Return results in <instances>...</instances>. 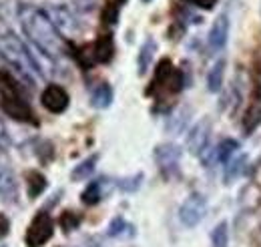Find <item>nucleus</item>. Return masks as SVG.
Listing matches in <instances>:
<instances>
[{
  "label": "nucleus",
  "instance_id": "obj_28",
  "mask_svg": "<svg viewBox=\"0 0 261 247\" xmlns=\"http://www.w3.org/2000/svg\"><path fill=\"white\" fill-rule=\"evenodd\" d=\"M70 2H72V10L79 14H91L100 6H105V0H70Z\"/></svg>",
  "mask_w": 261,
  "mask_h": 247
},
{
  "label": "nucleus",
  "instance_id": "obj_16",
  "mask_svg": "<svg viewBox=\"0 0 261 247\" xmlns=\"http://www.w3.org/2000/svg\"><path fill=\"white\" fill-rule=\"evenodd\" d=\"M155 53H157V42L155 38H147L141 48H139V57H137V70L139 75H147V70L151 68V62L155 59Z\"/></svg>",
  "mask_w": 261,
  "mask_h": 247
},
{
  "label": "nucleus",
  "instance_id": "obj_2",
  "mask_svg": "<svg viewBox=\"0 0 261 247\" xmlns=\"http://www.w3.org/2000/svg\"><path fill=\"white\" fill-rule=\"evenodd\" d=\"M0 55L14 70H18L20 79L29 87H34L36 77L42 79V72L38 70V66L34 62L33 51L12 31L0 32Z\"/></svg>",
  "mask_w": 261,
  "mask_h": 247
},
{
  "label": "nucleus",
  "instance_id": "obj_5",
  "mask_svg": "<svg viewBox=\"0 0 261 247\" xmlns=\"http://www.w3.org/2000/svg\"><path fill=\"white\" fill-rule=\"evenodd\" d=\"M42 10L46 12V16L55 24V29L61 32L63 36L72 38V36L83 32V27H81L79 18L74 16V12L66 4H44Z\"/></svg>",
  "mask_w": 261,
  "mask_h": 247
},
{
  "label": "nucleus",
  "instance_id": "obj_19",
  "mask_svg": "<svg viewBox=\"0 0 261 247\" xmlns=\"http://www.w3.org/2000/svg\"><path fill=\"white\" fill-rule=\"evenodd\" d=\"M107 235L113 239H127V237H135V225H130L125 217H115L109 227H107Z\"/></svg>",
  "mask_w": 261,
  "mask_h": 247
},
{
  "label": "nucleus",
  "instance_id": "obj_25",
  "mask_svg": "<svg viewBox=\"0 0 261 247\" xmlns=\"http://www.w3.org/2000/svg\"><path fill=\"white\" fill-rule=\"evenodd\" d=\"M143 179H145V175L139 171V173H135V175H129V177H121V179H117L115 181V185L119 187L123 193H135V191H139L141 185H143Z\"/></svg>",
  "mask_w": 261,
  "mask_h": 247
},
{
  "label": "nucleus",
  "instance_id": "obj_15",
  "mask_svg": "<svg viewBox=\"0 0 261 247\" xmlns=\"http://www.w3.org/2000/svg\"><path fill=\"white\" fill-rule=\"evenodd\" d=\"M24 183H27V195H29V199H36V197H40V195L46 191L48 179L44 177L42 171H38V169H29V171L24 173Z\"/></svg>",
  "mask_w": 261,
  "mask_h": 247
},
{
  "label": "nucleus",
  "instance_id": "obj_8",
  "mask_svg": "<svg viewBox=\"0 0 261 247\" xmlns=\"http://www.w3.org/2000/svg\"><path fill=\"white\" fill-rule=\"evenodd\" d=\"M207 213V197L199 191H193L179 207V221L185 227H197Z\"/></svg>",
  "mask_w": 261,
  "mask_h": 247
},
{
  "label": "nucleus",
  "instance_id": "obj_29",
  "mask_svg": "<svg viewBox=\"0 0 261 247\" xmlns=\"http://www.w3.org/2000/svg\"><path fill=\"white\" fill-rule=\"evenodd\" d=\"M251 79H253V98H255V103L261 105V59L253 64Z\"/></svg>",
  "mask_w": 261,
  "mask_h": 247
},
{
  "label": "nucleus",
  "instance_id": "obj_13",
  "mask_svg": "<svg viewBox=\"0 0 261 247\" xmlns=\"http://www.w3.org/2000/svg\"><path fill=\"white\" fill-rule=\"evenodd\" d=\"M191 115H193V109H191V107H179V109H175V111L167 117L165 131L171 133V135H181V133H185Z\"/></svg>",
  "mask_w": 261,
  "mask_h": 247
},
{
  "label": "nucleus",
  "instance_id": "obj_4",
  "mask_svg": "<svg viewBox=\"0 0 261 247\" xmlns=\"http://www.w3.org/2000/svg\"><path fill=\"white\" fill-rule=\"evenodd\" d=\"M187 87V75L183 68H175L169 59H161L155 66L153 81L147 89V94H177Z\"/></svg>",
  "mask_w": 261,
  "mask_h": 247
},
{
  "label": "nucleus",
  "instance_id": "obj_14",
  "mask_svg": "<svg viewBox=\"0 0 261 247\" xmlns=\"http://www.w3.org/2000/svg\"><path fill=\"white\" fill-rule=\"evenodd\" d=\"M107 183H109L107 177H98L95 181H91L89 185L85 187V191L81 193V201H83L87 207H93V205L100 203V201L105 199V195L109 193Z\"/></svg>",
  "mask_w": 261,
  "mask_h": 247
},
{
  "label": "nucleus",
  "instance_id": "obj_1",
  "mask_svg": "<svg viewBox=\"0 0 261 247\" xmlns=\"http://www.w3.org/2000/svg\"><path fill=\"white\" fill-rule=\"evenodd\" d=\"M18 22L22 32L38 51L48 55L50 59H59L70 53V44H66L63 34L55 29L46 12L34 4H20L18 6Z\"/></svg>",
  "mask_w": 261,
  "mask_h": 247
},
{
  "label": "nucleus",
  "instance_id": "obj_30",
  "mask_svg": "<svg viewBox=\"0 0 261 247\" xmlns=\"http://www.w3.org/2000/svg\"><path fill=\"white\" fill-rule=\"evenodd\" d=\"M10 145H12V141H10L8 129H6V125L0 121V151H8Z\"/></svg>",
  "mask_w": 261,
  "mask_h": 247
},
{
  "label": "nucleus",
  "instance_id": "obj_3",
  "mask_svg": "<svg viewBox=\"0 0 261 247\" xmlns=\"http://www.w3.org/2000/svg\"><path fill=\"white\" fill-rule=\"evenodd\" d=\"M0 109L6 117L18 123L38 125L33 107L22 93L20 81H16L8 70H0Z\"/></svg>",
  "mask_w": 261,
  "mask_h": 247
},
{
  "label": "nucleus",
  "instance_id": "obj_7",
  "mask_svg": "<svg viewBox=\"0 0 261 247\" xmlns=\"http://www.w3.org/2000/svg\"><path fill=\"white\" fill-rule=\"evenodd\" d=\"M53 235H55V219L46 211H38L33 217L31 225L27 227L24 243L27 247H42L53 239Z\"/></svg>",
  "mask_w": 261,
  "mask_h": 247
},
{
  "label": "nucleus",
  "instance_id": "obj_33",
  "mask_svg": "<svg viewBox=\"0 0 261 247\" xmlns=\"http://www.w3.org/2000/svg\"><path fill=\"white\" fill-rule=\"evenodd\" d=\"M141 2H143V4H149V2H153V0H141Z\"/></svg>",
  "mask_w": 261,
  "mask_h": 247
},
{
  "label": "nucleus",
  "instance_id": "obj_18",
  "mask_svg": "<svg viewBox=\"0 0 261 247\" xmlns=\"http://www.w3.org/2000/svg\"><path fill=\"white\" fill-rule=\"evenodd\" d=\"M225 66L227 61L225 59H219L211 66V70L207 72V91L209 93H221L223 89V77H225Z\"/></svg>",
  "mask_w": 261,
  "mask_h": 247
},
{
  "label": "nucleus",
  "instance_id": "obj_22",
  "mask_svg": "<svg viewBox=\"0 0 261 247\" xmlns=\"http://www.w3.org/2000/svg\"><path fill=\"white\" fill-rule=\"evenodd\" d=\"M245 167H247V155L237 153L231 161H229L227 165H225V175H223L225 185H231L235 179H239L241 173L245 171Z\"/></svg>",
  "mask_w": 261,
  "mask_h": 247
},
{
  "label": "nucleus",
  "instance_id": "obj_11",
  "mask_svg": "<svg viewBox=\"0 0 261 247\" xmlns=\"http://www.w3.org/2000/svg\"><path fill=\"white\" fill-rule=\"evenodd\" d=\"M0 199L8 203H14L18 199V183L10 163L4 157V151H0Z\"/></svg>",
  "mask_w": 261,
  "mask_h": 247
},
{
  "label": "nucleus",
  "instance_id": "obj_9",
  "mask_svg": "<svg viewBox=\"0 0 261 247\" xmlns=\"http://www.w3.org/2000/svg\"><path fill=\"white\" fill-rule=\"evenodd\" d=\"M40 105H42L48 113L61 115V113H65L66 109H68L70 96H68L65 87H61V85H57V83H50V85H46V87L42 89V93H40Z\"/></svg>",
  "mask_w": 261,
  "mask_h": 247
},
{
  "label": "nucleus",
  "instance_id": "obj_21",
  "mask_svg": "<svg viewBox=\"0 0 261 247\" xmlns=\"http://www.w3.org/2000/svg\"><path fill=\"white\" fill-rule=\"evenodd\" d=\"M98 159H100V155L93 153L91 157H87L85 161H81V163L70 171V179H72V181H87V179L95 173Z\"/></svg>",
  "mask_w": 261,
  "mask_h": 247
},
{
  "label": "nucleus",
  "instance_id": "obj_26",
  "mask_svg": "<svg viewBox=\"0 0 261 247\" xmlns=\"http://www.w3.org/2000/svg\"><path fill=\"white\" fill-rule=\"evenodd\" d=\"M81 223H83V217L79 215L76 211H70V209L63 211L61 217H59V227H61L65 233H70V231L79 229Z\"/></svg>",
  "mask_w": 261,
  "mask_h": 247
},
{
  "label": "nucleus",
  "instance_id": "obj_23",
  "mask_svg": "<svg viewBox=\"0 0 261 247\" xmlns=\"http://www.w3.org/2000/svg\"><path fill=\"white\" fill-rule=\"evenodd\" d=\"M125 4H127V0H109V2H105L102 12H100V22L105 27H115L119 22V16H121V10H123Z\"/></svg>",
  "mask_w": 261,
  "mask_h": 247
},
{
  "label": "nucleus",
  "instance_id": "obj_24",
  "mask_svg": "<svg viewBox=\"0 0 261 247\" xmlns=\"http://www.w3.org/2000/svg\"><path fill=\"white\" fill-rule=\"evenodd\" d=\"M237 153H239V141L229 139V137L221 139L219 145L215 147V159H217V163H223V165H227Z\"/></svg>",
  "mask_w": 261,
  "mask_h": 247
},
{
  "label": "nucleus",
  "instance_id": "obj_6",
  "mask_svg": "<svg viewBox=\"0 0 261 247\" xmlns=\"http://www.w3.org/2000/svg\"><path fill=\"white\" fill-rule=\"evenodd\" d=\"M181 157H183V149L177 143H159L153 149V159L161 171L165 179H173L179 177V165H181Z\"/></svg>",
  "mask_w": 261,
  "mask_h": 247
},
{
  "label": "nucleus",
  "instance_id": "obj_32",
  "mask_svg": "<svg viewBox=\"0 0 261 247\" xmlns=\"http://www.w3.org/2000/svg\"><path fill=\"white\" fill-rule=\"evenodd\" d=\"M8 233H10V219L4 215V213H0V241H2Z\"/></svg>",
  "mask_w": 261,
  "mask_h": 247
},
{
  "label": "nucleus",
  "instance_id": "obj_20",
  "mask_svg": "<svg viewBox=\"0 0 261 247\" xmlns=\"http://www.w3.org/2000/svg\"><path fill=\"white\" fill-rule=\"evenodd\" d=\"M259 127H261V105L259 103H253V105L245 111V115H243V119H241V131H243L245 137H249V135H253Z\"/></svg>",
  "mask_w": 261,
  "mask_h": 247
},
{
  "label": "nucleus",
  "instance_id": "obj_12",
  "mask_svg": "<svg viewBox=\"0 0 261 247\" xmlns=\"http://www.w3.org/2000/svg\"><path fill=\"white\" fill-rule=\"evenodd\" d=\"M229 29H231V22H229V16L223 12L215 18V22L211 24L209 29V34H207V48L209 53H219L223 51V46L227 44V38H229Z\"/></svg>",
  "mask_w": 261,
  "mask_h": 247
},
{
  "label": "nucleus",
  "instance_id": "obj_17",
  "mask_svg": "<svg viewBox=\"0 0 261 247\" xmlns=\"http://www.w3.org/2000/svg\"><path fill=\"white\" fill-rule=\"evenodd\" d=\"M113 98H115V93H113V87L109 85V83H100L97 85L93 91H91V107L93 109H109L111 107V103H113Z\"/></svg>",
  "mask_w": 261,
  "mask_h": 247
},
{
  "label": "nucleus",
  "instance_id": "obj_27",
  "mask_svg": "<svg viewBox=\"0 0 261 247\" xmlns=\"http://www.w3.org/2000/svg\"><path fill=\"white\" fill-rule=\"evenodd\" d=\"M211 245L213 247H229V223L219 221L211 233Z\"/></svg>",
  "mask_w": 261,
  "mask_h": 247
},
{
  "label": "nucleus",
  "instance_id": "obj_31",
  "mask_svg": "<svg viewBox=\"0 0 261 247\" xmlns=\"http://www.w3.org/2000/svg\"><path fill=\"white\" fill-rule=\"evenodd\" d=\"M183 2H187L191 6H197V8H203V10H211L217 4V0H183Z\"/></svg>",
  "mask_w": 261,
  "mask_h": 247
},
{
  "label": "nucleus",
  "instance_id": "obj_10",
  "mask_svg": "<svg viewBox=\"0 0 261 247\" xmlns=\"http://www.w3.org/2000/svg\"><path fill=\"white\" fill-rule=\"evenodd\" d=\"M211 131H213V125L209 119H201L199 123L193 125L187 133V151L195 157H201L203 151L209 147Z\"/></svg>",
  "mask_w": 261,
  "mask_h": 247
}]
</instances>
